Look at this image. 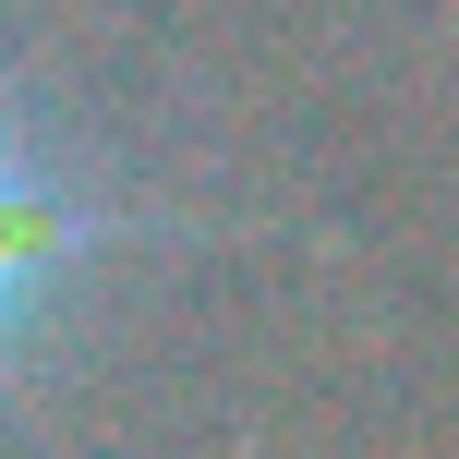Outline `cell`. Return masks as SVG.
<instances>
[{
	"mask_svg": "<svg viewBox=\"0 0 459 459\" xmlns=\"http://www.w3.org/2000/svg\"><path fill=\"white\" fill-rule=\"evenodd\" d=\"M85 242H97V218L73 206V194H48L37 169L0 145V339L37 315V290H48V278H61Z\"/></svg>",
	"mask_w": 459,
	"mask_h": 459,
	"instance_id": "6da1fadb",
	"label": "cell"
}]
</instances>
